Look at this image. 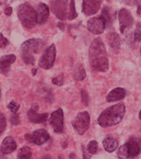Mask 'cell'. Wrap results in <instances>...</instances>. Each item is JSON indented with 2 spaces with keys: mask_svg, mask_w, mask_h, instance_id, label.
<instances>
[{
  "mask_svg": "<svg viewBox=\"0 0 141 159\" xmlns=\"http://www.w3.org/2000/svg\"><path fill=\"white\" fill-rule=\"evenodd\" d=\"M43 47L44 42L42 39H28L21 45V55H33V54H38L43 50Z\"/></svg>",
  "mask_w": 141,
  "mask_h": 159,
  "instance_id": "cell-5",
  "label": "cell"
},
{
  "mask_svg": "<svg viewBox=\"0 0 141 159\" xmlns=\"http://www.w3.org/2000/svg\"><path fill=\"white\" fill-rule=\"evenodd\" d=\"M82 152H83V157H82L83 158H90V156L87 155V153H86V150L84 146H82Z\"/></svg>",
  "mask_w": 141,
  "mask_h": 159,
  "instance_id": "cell-35",
  "label": "cell"
},
{
  "mask_svg": "<svg viewBox=\"0 0 141 159\" xmlns=\"http://www.w3.org/2000/svg\"><path fill=\"white\" fill-rule=\"evenodd\" d=\"M141 152V140L139 138H131L118 149V158H134Z\"/></svg>",
  "mask_w": 141,
  "mask_h": 159,
  "instance_id": "cell-4",
  "label": "cell"
},
{
  "mask_svg": "<svg viewBox=\"0 0 141 159\" xmlns=\"http://www.w3.org/2000/svg\"><path fill=\"white\" fill-rule=\"evenodd\" d=\"M103 146L106 152H113L118 147V140L112 136L105 137L103 140Z\"/></svg>",
  "mask_w": 141,
  "mask_h": 159,
  "instance_id": "cell-20",
  "label": "cell"
},
{
  "mask_svg": "<svg viewBox=\"0 0 141 159\" xmlns=\"http://www.w3.org/2000/svg\"><path fill=\"white\" fill-rule=\"evenodd\" d=\"M126 113V107L123 103H118L103 111L98 117V124L102 128H109L118 124Z\"/></svg>",
  "mask_w": 141,
  "mask_h": 159,
  "instance_id": "cell-2",
  "label": "cell"
},
{
  "mask_svg": "<svg viewBox=\"0 0 141 159\" xmlns=\"http://www.w3.org/2000/svg\"><path fill=\"white\" fill-rule=\"evenodd\" d=\"M0 94H1V92H0Z\"/></svg>",
  "mask_w": 141,
  "mask_h": 159,
  "instance_id": "cell-43",
  "label": "cell"
},
{
  "mask_svg": "<svg viewBox=\"0 0 141 159\" xmlns=\"http://www.w3.org/2000/svg\"><path fill=\"white\" fill-rule=\"evenodd\" d=\"M2 36H3V34H1V33H0V39H1V37H2Z\"/></svg>",
  "mask_w": 141,
  "mask_h": 159,
  "instance_id": "cell-41",
  "label": "cell"
},
{
  "mask_svg": "<svg viewBox=\"0 0 141 159\" xmlns=\"http://www.w3.org/2000/svg\"><path fill=\"white\" fill-rule=\"evenodd\" d=\"M89 63L96 71L105 72L109 69V60L105 46L101 39H95L89 47Z\"/></svg>",
  "mask_w": 141,
  "mask_h": 159,
  "instance_id": "cell-1",
  "label": "cell"
},
{
  "mask_svg": "<svg viewBox=\"0 0 141 159\" xmlns=\"http://www.w3.org/2000/svg\"><path fill=\"white\" fill-rule=\"evenodd\" d=\"M8 44H9V40L6 38H4L3 36H2L1 39H0V48L4 49L6 46H8Z\"/></svg>",
  "mask_w": 141,
  "mask_h": 159,
  "instance_id": "cell-33",
  "label": "cell"
},
{
  "mask_svg": "<svg viewBox=\"0 0 141 159\" xmlns=\"http://www.w3.org/2000/svg\"><path fill=\"white\" fill-rule=\"evenodd\" d=\"M107 1H110V0H107Z\"/></svg>",
  "mask_w": 141,
  "mask_h": 159,
  "instance_id": "cell-44",
  "label": "cell"
},
{
  "mask_svg": "<svg viewBox=\"0 0 141 159\" xmlns=\"http://www.w3.org/2000/svg\"><path fill=\"white\" fill-rule=\"evenodd\" d=\"M49 17V8L46 3H41L38 4L37 10V24L43 25L46 22Z\"/></svg>",
  "mask_w": 141,
  "mask_h": 159,
  "instance_id": "cell-14",
  "label": "cell"
},
{
  "mask_svg": "<svg viewBox=\"0 0 141 159\" xmlns=\"http://www.w3.org/2000/svg\"><path fill=\"white\" fill-rule=\"evenodd\" d=\"M49 125L55 133H62L64 131V112L61 108L53 111L49 117Z\"/></svg>",
  "mask_w": 141,
  "mask_h": 159,
  "instance_id": "cell-9",
  "label": "cell"
},
{
  "mask_svg": "<svg viewBox=\"0 0 141 159\" xmlns=\"http://www.w3.org/2000/svg\"><path fill=\"white\" fill-rule=\"evenodd\" d=\"M139 119H140V121H141V110H140V111H139Z\"/></svg>",
  "mask_w": 141,
  "mask_h": 159,
  "instance_id": "cell-40",
  "label": "cell"
},
{
  "mask_svg": "<svg viewBox=\"0 0 141 159\" xmlns=\"http://www.w3.org/2000/svg\"><path fill=\"white\" fill-rule=\"evenodd\" d=\"M8 108L11 111V112L16 113L17 111L19 110V108H20V105L15 101H11V102H10V104L8 105Z\"/></svg>",
  "mask_w": 141,
  "mask_h": 159,
  "instance_id": "cell-29",
  "label": "cell"
},
{
  "mask_svg": "<svg viewBox=\"0 0 141 159\" xmlns=\"http://www.w3.org/2000/svg\"><path fill=\"white\" fill-rule=\"evenodd\" d=\"M74 77H75L76 80H77V81H82L86 77V71L84 67L82 66V65H80L77 68L75 71V75H74Z\"/></svg>",
  "mask_w": 141,
  "mask_h": 159,
  "instance_id": "cell-24",
  "label": "cell"
},
{
  "mask_svg": "<svg viewBox=\"0 0 141 159\" xmlns=\"http://www.w3.org/2000/svg\"><path fill=\"white\" fill-rule=\"evenodd\" d=\"M140 54H141V47H140Z\"/></svg>",
  "mask_w": 141,
  "mask_h": 159,
  "instance_id": "cell-42",
  "label": "cell"
},
{
  "mask_svg": "<svg viewBox=\"0 0 141 159\" xmlns=\"http://www.w3.org/2000/svg\"><path fill=\"white\" fill-rule=\"evenodd\" d=\"M100 16L103 17V19L105 20V23H106V26H111L112 22H113L114 19H115L116 12L112 10L111 7L105 6L103 8Z\"/></svg>",
  "mask_w": 141,
  "mask_h": 159,
  "instance_id": "cell-19",
  "label": "cell"
},
{
  "mask_svg": "<svg viewBox=\"0 0 141 159\" xmlns=\"http://www.w3.org/2000/svg\"><path fill=\"white\" fill-rule=\"evenodd\" d=\"M107 41H108L109 44L111 46L114 51H118L121 46V40H120V37L117 33H110L107 35Z\"/></svg>",
  "mask_w": 141,
  "mask_h": 159,
  "instance_id": "cell-21",
  "label": "cell"
},
{
  "mask_svg": "<svg viewBox=\"0 0 141 159\" xmlns=\"http://www.w3.org/2000/svg\"><path fill=\"white\" fill-rule=\"evenodd\" d=\"M134 40L136 42H140L141 41V22H139L136 25V28H135L134 34Z\"/></svg>",
  "mask_w": 141,
  "mask_h": 159,
  "instance_id": "cell-26",
  "label": "cell"
},
{
  "mask_svg": "<svg viewBox=\"0 0 141 159\" xmlns=\"http://www.w3.org/2000/svg\"><path fill=\"white\" fill-rule=\"evenodd\" d=\"M126 96V91L122 88H116L112 90L106 96L107 102H114V101H121Z\"/></svg>",
  "mask_w": 141,
  "mask_h": 159,
  "instance_id": "cell-18",
  "label": "cell"
},
{
  "mask_svg": "<svg viewBox=\"0 0 141 159\" xmlns=\"http://www.w3.org/2000/svg\"><path fill=\"white\" fill-rule=\"evenodd\" d=\"M88 29L90 33L95 35L101 34L105 32L106 23L101 16L98 17H93L88 21Z\"/></svg>",
  "mask_w": 141,
  "mask_h": 159,
  "instance_id": "cell-10",
  "label": "cell"
},
{
  "mask_svg": "<svg viewBox=\"0 0 141 159\" xmlns=\"http://www.w3.org/2000/svg\"><path fill=\"white\" fill-rule=\"evenodd\" d=\"M27 117L30 122H32L33 124H43L44 122H46L49 114L43 113L38 114L37 113V109L33 107L32 109H30L27 112Z\"/></svg>",
  "mask_w": 141,
  "mask_h": 159,
  "instance_id": "cell-16",
  "label": "cell"
},
{
  "mask_svg": "<svg viewBox=\"0 0 141 159\" xmlns=\"http://www.w3.org/2000/svg\"><path fill=\"white\" fill-rule=\"evenodd\" d=\"M26 140L33 144L36 145H43L49 140V134L46 129H39L35 130L33 134H26Z\"/></svg>",
  "mask_w": 141,
  "mask_h": 159,
  "instance_id": "cell-11",
  "label": "cell"
},
{
  "mask_svg": "<svg viewBox=\"0 0 141 159\" xmlns=\"http://www.w3.org/2000/svg\"><path fill=\"white\" fill-rule=\"evenodd\" d=\"M12 12H13L12 7H11V6H6L5 10H4V14H5L6 16H11Z\"/></svg>",
  "mask_w": 141,
  "mask_h": 159,
  "instance_id": "cell-34",
  "label": "cell"
},
{
  "mask_svg": "<svg viewBox=\"0 0 141 159\" xmlns=\"http://www.w3.org/2000/svg\"><path fill=\"white\" fill-rule=\"evenodd\" d=\"M58 26L59 27V29H61V30L65 29V24H64V23L59 22L58 23Z\"/></svg>",
  "mask_w": 141,
  "mask_h": 159,
  "instance_id": "cell-36",
  "label": "cell"
},
{
  "mask_svg": "<svg viewBox=\"0 0 141 159\" xmlns=\"http://www.w3.org/2000/svg\"><path fill=\"white\" fill-rule=\"evenodd\" d=\"M81 97H82V102L83 103V105L88 107L89 103V95L88 92L83 89L81 90Z\"/></svg>",
  "mask_w": 141,
  "mask_h": 159,
  "instance_id": "cell-27",
  "label": "cell"
},
{
  "mask_svg": "<svg viewBox=\"0 0 141 159\" xmlns=\"http://www.w3.org/2000/svg\"><path fill=\"white\" fill-rule=\"evenodd\" d=\"M16 61V56L13 54L3 55L0 58V71L4 75L8 74L10 71V66Z\"/></svg>",
  "mask_w": 141,
  "mask_h": 159,
  "instance_id": "cell-15",
  "label": "cell"
},
{
  "mask_svg": "<svg viewBox=\"0 0 141 159\" xmlns=\"http://www.w3.org/2000/svg\"><path fill=\"white\" fill-rule=\"evenodd\" d=\"M36 73H37V69H33V75H36Z\"/></svg>",
  "mask_w": 141,
  "mask_h": 159,
  "instance_id": "cell-38",
  "label": "cell"
},
{
  "mask_svg": "<svg viewBox=\"0 0 141 159\" xmlns=\"http://www.w3.org/2000/svg\"><path fill=\"white\" fill-rule=\"evenodd\" d=\"M102 0H82V12L86 16H92L98 12L101 6Z\"/></svg>",
  "mask_w": 141,
  "mask_h": 159,
  "instance_id": "cell-13",
  "label": "cell"
},
{
  "mask_svg": "<svg viewBox=\"0 0 141 159\" xmlns=\"http://www.w3.org/2000/svg\"><path fill=\"white\" fill-rule=\"evenodd\" d=\"M141 0H123V3L128 6H136L140 3Z\"/></svg>",
  "mask_w": 141,
  "mask_h": 159,
  "instance_id": "cell-32",
  "label": "cell"
},
{
  "mask_svg": "<svg viewBox=\"0 0 141 159\" xmlns=\"http://www.w3.org/2000/svg\"><path fill=\"white\" fill-rule=\"evenodd\" d=\"M75 157V154H72V155H70V158H74Z\"/></svg>",
  "mask_w": 141,
  "mask_h": 159,
  "instance_id": "cell-39",
  "label": "cell"
},
{
  "mask_svg": "<svg viewBox=\"0 0 141 159\" xmlns=\"http://www.w3.org/2000/svg\"><path fill=\"white\" fill-rule=\"evenodd\" d=\"M87 152L91 154V155H95L98 152V143L95 140H91L89 143V145L87 146Z\"/></svg>",
  "mask_w": 141,
  "mask_h": 159,
  "instance_id": "cell-25",
  "label": "cell"
},
{
  "mask_svg": "<svg viewBox=\"0 0 141 159\" xmlns=\"http://www.w3.org/2000/svg\"><path fill=\"white\" fill-rule=\"evenodd\" d=\"M90 124V116L88 111L79 112L77 117L72 121V126L79 134H83L86 131L89 129Z\"/></svg>",
  "mask_w": 141,
  "mask_h": 159,
  "instance_id": "cell-6",
  "label": "cell"
},
{
  "mask_svg": "<svg viewBox=\"0 0 141 159\" xmlns=\"http://www.w3.org/2000/svg\"><path fill=\"white\" fill-rule=\"evenodd\" d=\"M6 118L4 117L1 111H0V134L4 132V130L6 129Z\"/></svg>",
  "mask_w": 141,
  "mask_h": 159,
  "instance_id": "cell-28",
  "label": "cell"
},
{
  "mask_svg": "<svg viewBox=\"0 0 141 159\" xmlns=\"http://www.w3.org/2000/svg\"><path fill=\"white\" fill-rule=\"evenodd\" d=\"M17 148V145L15 140H14L11 136H7L4 140H3V143L1 145V152L3 154H10L13 152H15Z\"/></svg>",
  "mask_w": 141,
  "mask_h": 159,
  "instance_id": "cell-17",
  "label": "cell"
},
{
  "mask_svg": "<svg viewBox=\"0 0 141 159\" xmlns=\"http://www.w3.org/2000/svg\"><path fill=\"white\" fill-rule=\"evenodd\" d=\"M56 56V49L55 44H51V45L48 47L43 54L41 55L38 61V65L40 67L45 69V70H49V69L52 68L55 61Z\"/></svg>",
  "mask_w": 141,
  "mask_h": 159,
  "instance_id": "cell-7",
  "label": "cell"
},
{
  "mask_svg": "<svg viewBox=\"0 0 141 159\" xmlns=\"http://www.w3.org/2000/svg\"><path fill=\"white\" fill-rule=\"evenodd\" d=\"M51 10L55 16L60 20H65L67 18L69 9L68 2L66 0H51Z\"/></svg>",
  "mask_w": 141,
  "mask_h": 159,
  "instance_id": "cell-8",
  "label": "cell"
},
{
  "mask_svg": "<svg viewBox=\"0 0 141 159\" xmlns=\"http://www.w3.org/2000/svg\"><path fill=\"white\" fill-rule=\"evenodd\" d=\"M77 17V13L76 11V7H75V0H71L69 4V12H68V16L67 18L70 20H72L76 19Z\"/></svg>",
  "mask_w": 141,
  "mask_h": 159,
  "instance_id": "cell-23",
  "label": "cell"
},
{
  "mask_svg": "<svg viewBox=\"0 0 141 159\" xmlns=\"http://www.w3.org/2000/svg\"><path fill=\"white\" fill-rule=\"evenodd\" d=\"M32 157V150L28 146H23L20 148L17 154L18 159H30Z\"/></svg>",
  "mask_w": 141,
  "mask_h": 159,
  "instance_id": "cell-22",
  "label": "cell"
},
{
  "mask_svg": "<svg viewBox=\"0 0 141 159\" xmlns=\"http://www.w3.org/2000/svg\"><path fill=\"white\" fill-rule=\"evenodd\" d=\"M52 83L54 84L58 85V86H61L64 84V75L60 74L58 77H55L52 79Z\"/></svg>",
  "mask_w": 141,
  "mask_h": 159,
  "instance_id": "cell-30",
  "label": "cell"
},
{
  "mask_svg": "<svg viewBox=\"0 0 141 159\" xmlns=\"http://www.w3.org/2000/svg\"><path fill=\"white\" fill-rule=\"evenodd\" d=\"M118 20L120 25V31L121 33L125 32V30L131 27L134 23V18L131 13L126 9H121L118 12Z\"/></svg>",
  "mask_w": 141,
  "mask_h": 159,
  "instance_id": "cell-12",
  "label": "cell"
},
{
  "mask_svg": "<svg viewBox=\"0 0 141 159\" xmlns=\"http://www.w3.org/2000/svg\"><path fill=\"white\" fill-rule=\"evenodd\" d=\"M17 16L24 27L32 29L37 25V12L29 3H21L17 8Z\"/></svg>",
  "mask_w": 141,
  "mask_h": 159,
  "instance_id": "cell-3",
  "label": "cell"
},
{
  "mask_svg": "<svg viewBox=\"0 0 141 159\" xmlns=\"http://www.w3.org/2000/svg\"><path fill=\"white\" fill-rule=\"evenodd\" d=\"M10 122H11V124H13V125H18L20 122L19 115L16 113H13V115L10 117Z\"/></svg>",
  "mask_w": 141,
  "mask_h": 159,
  "instance_id": "cell-31",
  "label": "cell"
},
{
  "mask_svg": "<svg viewBox=\"0 0 141 159\" xmlns=\"http://www.w3.org/2000/svg\"><path fill=\"white\" fill-rule=\"evenodd\" d=\"M137 13H138L139 16L141 17V5H139V6L138 7V10H137Z\"/></svg>",
  "mask_w": 141,
  "mask_h": 159,
  "instance_id": "cell-37",
  "label": "cell"
}]
</instances>
